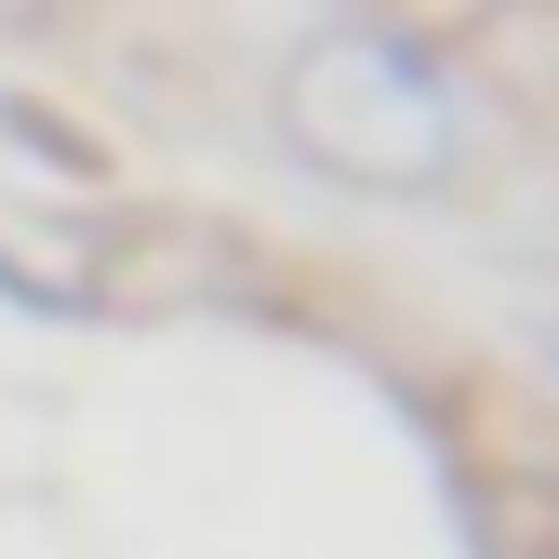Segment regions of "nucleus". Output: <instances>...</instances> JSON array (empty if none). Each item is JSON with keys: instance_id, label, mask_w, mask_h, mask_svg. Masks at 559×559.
I'll list each match as a JSON object with an SVG mask.
<instances>
[{"instance_id": "obj_1", "label": "nucleus", "mask_w": 559, "mask_h": 559, "mask_svg": "<svg viewBox=\"0 0 559 559\" xmlns=\"http://www.w3.org/2000/svg\"><path fill=\"white\" fill-rule=\"evenodd\" d=\"M280 133H294L320 174L386 187V200L440 187V174L466 160V107H453V81H440L413 40H386V27H320L294 67H280Z\"/></svg>"}]
</instances>
